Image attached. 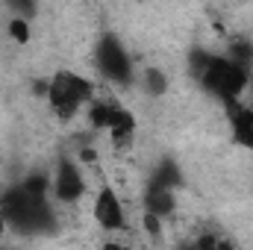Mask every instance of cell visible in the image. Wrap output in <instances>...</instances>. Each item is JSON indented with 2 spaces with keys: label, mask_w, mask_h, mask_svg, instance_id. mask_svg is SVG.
<instances>
[{
  "label": "cell",
  "mask_w": 253,
  "mask_h": 250,
  "mask_svg": "<svg viewBox=\"0 0 253 250\" xmlns=\"http://www.w3.org/2000/svg\"><path fill=\"white\" fill-rule=\"evenodd\" d=\"M194 77L197 85L212 94L221 103L230 100H242L248 91V80H251V68L236 62L230 53L218 56V53H197L194 56Z\"/></svg>",
  "instance_id": "6da1fadb"
},
{
  "label": "cell",
  "mask_w": 253,
  "mask_h": 250,
  "mask_svg": "<svg viewBox=\"0 0 253 250\" xmlns=\"http://www.w3.org/2000/svg\"><path fill=\"white\" fill-rule=\"evenodd\" d=\"M44 97H47V106L53 109V115L59 121H71L80 112H85L88 103L94 100V83L77 71L62 68L44 85Z\"/></svg>",
  "instance_id": "7a4b0ae2"
},
{
  "label": "cell",
  "mask_w": 253,
  "mask_h": 250,
  "mask_svg": "<svg viewBox=\"0 0 253 250\" xmlns=\"http://www.w3.org/2000/svg\"><path fill=\"white\" fill-rule=\"evenodd\" d=\"M85 115H88V126L97 129V132H106L109 141H112L118 150H126V147L132 144L135 129H138V121H135V115L126 109L124 103H118V100H112V97H97V94H94V100L88 103Z\"/></svg>",
  "instance_id": "3957f363"
},
{
  "label": "cell",
  "mask_w": 253,
  "mask_h": 250,
  "mask_svg": "<svg viewBox=\"0 0 253 250\" xmlns=\"http://www.w3.org/2000/svg\"><path fill=\"white\" fill-rule=\"evenodd\" d=\"M94 65L100 71V77L112 85H132L135 71H132V59L126 53L124 42L118 36H103L94 47Z\"/></svg>",
  "instance_id": "277c9868"
},
{
  "label": "cell",
  "mask_w": 253,
  "mask_h": 250,
  "mask_svg": "<svg viewBox=\"0 0 253 250\" xmlns=\"http://www.w3.org/2000/svg\"><path fill=\"white\" fill-rule=\"evenodd\" d=\"M50 197L65 206H74L85 197V171L71 156H62L56 162V171L50 177Z\"/></svg>",
  "instance_id": "5b68a950"
},
{
  "label": "cell",
  "mask_w": 253,
  "mask_h": 250,
  "mask_svg": "<svg viewBox=\"0 0 253 250\" xmlns=\"http://www.w3.org/2000/svg\"><path fill=\"white\" fill-rule=\"evenodd\" d=\"M91 218H94V224H97L100 230H106V233H118V230L126 227L124 200H121V194L109 186V183H103V186L97 188L94 203H91Z\"/></svg>",
  "instance_id": "8992f818"
},
{
  "label": "cell",
  "mask_w": 253,
  "mask_h": 250,
  "mask_svg": "<svg viewBox=\"0 0 253 250\" xmlns=\"http://www.w3.org/2000/svg\"><path fill=\"white\" fill-rule=\"evenodd\" d=\"M224 112H227V126H230L233 141L242 150L253 153V106L245 103V97H242V100L224 103Z\"/></svg>",
  "instance_id": "52a82bcc"
},
{
  "label": "cell",
  "mask_w": 253,
  "mask_h": 250,
  "mask_svg": "<svg viewBox=\"0 0 253 250\" xmlns=\"http://www.w3.org/2000/svg\"><path fill=\"white\" fill-rule=\"evenodd\" d=\"M177 206V197H174V188L162 186V183H150L144 191V212H153L159 218H168Z\"/></svg>",
  "instance_id": "ba28073f"
},
{
  "label": "cell",
  "mask_w": 253,
  "mask_h": 250,
  "mask_svg": "<svg viewBox=\"0 0 253 250\" xmlns=\"http://www.w3.org/2000/svg\"><path fill=\"white\" fill-rule=\"evenodd\" d=\"M141 83H144V91H147V94H153V97L168 91V77H165L159 68H147V71H144V77H141Z\"/></svg>",
  "instance_id": "9c48e42d"
},
{
  "label": "cell",
  "mask_w": 253,
  "mask_h": 250,
  "mask_svg": "<svg viewBox=\"0 0 253 250\" xmlns=\"http://www.w3.org/2000/svg\"><path fill=\"white\" fill-rule=\"evenodd\" d=\"M9 36H12L18 44L30 42V21L21 18V15H12V18H9Z\"/></svg>",
  "instance_id": "30bf717a"
},
{
  "label": "cell",
  "mask_w": 253,
  "mask_h": 250,
  "mask_svg": "<svg viewBox=\"0 0 253 250\" xmlns=\"http://www.w3.org/2000/svg\"><path fill=\"white\" fill-rule=\"evenodd\" d=\"M9 3V9L15 12V15H21V18H30V12H33V0H6Z\"/></svg>",
  "instance_id": "8fae6325"
},
{
  "label": "cell",
  "mask_w": 253,
  "mask_h": 250,
  "mask_svg": "<svg viewBox=\"0 0 253 250\" xmlns=\"http://www.w3.org/2000/svg\"><path fill=\"white\" fill-rule=\"evenodd\" d=\"M245 94H248V103L253 106V71H251V80H248V91Z\"/></svg>",
  "instance_id": "7c38bea8"
},
{
  "label": "cell",
  "mask_w": 253,
  "mask_h": 250,
  "mask_svg": "<svg viewBox=\"0 0 253 250\" xmlns=\"http://www.w3.org/2000/svg\"><path fill=\"white\" fill-rule=\"evenodd\" d=\"M245 3H251V0H245Z\"/></svg>",
  "instance_id": "4fadbf2b"
}]
</instances>
